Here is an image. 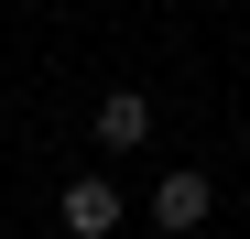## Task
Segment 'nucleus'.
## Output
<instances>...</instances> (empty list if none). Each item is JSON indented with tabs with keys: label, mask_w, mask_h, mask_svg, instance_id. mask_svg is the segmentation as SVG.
Returning <instances> with one entry per match:
<instances>
[{
	"label": "nucleus",
	"mask_w": 250,
	"mask_h": 239,
	"mask_svg": "<svg viewBox=\"0 0 250 239\" xmlns=\"http://www.w3.org/2000/svg\"><path fill=\"white\" fill-rule=\"evenodd\" d=\"M207 207H218V185H207L196 163H174V174L152 185V228H163V239H185V228H207Z\"/></svg>",
	"instance_id": "1"
},
{
	"label": "nucleus",
	"mask_w": 250,
	"mask_h": 239,
	"mask_svg": "<svg viewBox=\"0 0 250 239\" xmlns=\"http://www.w3.org/2000/svg\"><path fill=\"white\" fill-rule=\"evenodd\" d=\"M55 218H65V239H109V228H120V185H109V174H76V185L55 196Z\"/></svg>",
	"instance_id": "2"
},
{
	"label": "nucleus",
	"mask_w": 250,
	"mask_h": 239,
	"mask_svg": "<svg viewBox=\"0 0 250 239\" xmlns=\"http://www.w3.org/2000/svg\"><path fill=\"white\" fill-rule=\"evenodd\" d=\"M87 131H98V152H142V141H152V98H142V87H109Z\"/></svg>",
	"instance_id": "3"
}]
</instances>
